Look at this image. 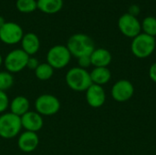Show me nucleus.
Wrapping results in <instances>:
<instances>
[{"instance_id":"f257e3e1","label":"nucleus","mask_w":156,"mask_h":155,"mask_svg":"<svg viewBox=\"0 0 156 155\" xmlns=\"http://www.w3.org/2000/svg\"><path fill=\"white\" fill-rule=\"evenodd\" d=\"M66 46L71 56L76 58L90 56L95 49V44L92 38L83 33H77L69 37Z\"/></svg>"},{"instance_id":"f03ea898","label":"nucleus","mask_w":156,"mask_h":155,"mask_svg":"<svg viewBox=\"0 0 156 155\" xmlns=\"http://www.w3.org/2000/svg\"><path fill=\"white\" fill-rule=\"evenodd\" d=\"M65 81L67 86L76 92H85L92 84L88 69H81L78 66L70 68L67 71Z\"/></svg>"},{"instance_id":"7ed1b4c3","label":"nucleus","mask_w":156,"mask_h":155,"mask_svg":"<svg viewBox=\"0 0 156 155\" xmlns=\"http://www.w3.org/2000/svg\"><path fill=\"white\" fill-rule=\"evenodd\" d=\"M20 117L10 111L0 114V137L5 140H11L17 137L22 132Z\"/></svg>"},{"instance_id":"20e7f679","label":"nucleus","mask_w":156,"mask_h":155,"mask_svg":"<svg viewBox=\"0 0 156 155\" xmlns=\"http://www.w3.org/2000/svg\"><path fill=\"white\" fill-rule=\"evenodd\" d=\"M155 37L140 33L133 38L131 43V51L133 55L138 58H146L150 57L155 50Z\"/></svg>"},{"instance_id":"39448f33","label":"nucleus","mask_w":156,"mask_h":155,"mask_svg":"<svg viewBox=\"0 0 156 155\" xmlns=\"http://www.w3.org/2000/svg\"><path fill=\"white\" fill-rule=\"evenodd\" d=\"M71 54L66 45H55L51 47L46 56L47 63H48L54 69H65L71 60Z\"/></svg>"},{"instance_id":"423d86ee","label":"nucleus","mask_w":156,"mask_h":155,"mask_svg":"<svg viewBox=\"0 0 156 155\" xmlns=\"http://www.w3.org/2000/svg\"><path fill=\"white\" fill-rule=\"evenodd\" d=\"M35 111L43 117L57 114L61 107L60 100L53 94L45 93L39 95L34 102Z\"/></svg>"},{"instance_id":"0eeeda50","label":"nucleus","mask_w":156,"mask_h":155,"mask_svg":"<svg viewBox=\"0 0 156 155\" xmlns=\"http://www.w3.org/2000/svg\"><path fill=\"white\" fill-rule=\"evenodd\" d=\"M29 56L21 48H15L9 51L4 58V67L11 74L21 72L27 69Z\"/></svg>"},{"instance_id":"6e6552de","label":"nucleus","mask_w":156,"mask_h":155,"mask_svg":"<svg viewBox=\"0 0 156 155\" xmlns=\"http://www.w3.org/2000/svg\"><path fill=\"white\" fill-rule=\"evenodd\" d=\"M23 36L24 31L22 26L15 22H5L0 28V41L8 46L20 43Z\"/></svg>"},{"instance_id":"1a4fd4ad","label":"nucleus","mask_w":156,"mask_h":155,"mask_svg":"<svg viewBox=\"0 0 156 155\" xmlns=\"http://www.w3.org/2000/svg\"><path fill=\"white\" fill-rule=\"evenodd\" d=\"M118 28L123 36L130 38H133L142 33V25L137 16L128 13H125L119 17Z\"/></svg>"},{"instance_id":"9d476101","label":"nucleus","mask_w":156,"mask_h":155,"mask_svg":"<svg viewBox=\"0 0 156 155\" xmlns=\"http://www.w3.org/2000/svg\"><path fill=\"white\" fill-rule=\"evenodd\" d=\"M134 94V86L128 79L117 80L111 90L112 98L117 102H126L133 98Z\"/></svg>"},{"instance_id":"9b49d317","label":"nucleus","mask_w":156,"mask_h":155,"mask_svg":"<svg viewBox=\"0 0 156 155\" xmlns=\"http://www.w3.org/2000/svg\"><path fill=\"white\" fill-rule=\"evenodd\" d=\"M85 99L90 107L94 109L101 108L106 101L105 90L102 86L91 84L85 91Z\"/></svg>"},{"instance_id":"f8f14e48","label":"nucleus","mask_w":156,"mask_h":155,"mask_svg":"<svg viewBox=\"0 0 156 155\" xmlns=\"http://www.w3.org/2000/svg\"><path fill=\"white\" fill-rule=\"evenodd\" d=\"M17 147L26 153H29L37 150L39 144V137L37 132L24 131L17 136Z\"/></svg>"},{"instance_id":"ddd939ff","label":"nucleus","mask_w":156,"mask_h":155,"mask_svg":"<svg viewBox=\"0 0 156 155\" xmlns=\"http://www.w3.org/2000/svg\"><path fill=\"white\" fill-rule=\"evenodd\" d=\"M22 128L25 131L37 132L44 126V118L36 111H29L20 117Z\"/></svg>"},{"instance_id":"4468645a","label":"nucleus","mask_w":156,"mask_h":155,"mask_svg":"<svg viewBox=\"0 0 156 155\" xmlns=\"http://www.w3.org/2000/svg\"><path fill=\"white\" fill-rule=\"evenodd\" d=\"M21 49L24 50L29 57L35 56L40 48V40L37 34L33 32H28L24 34L22 40L20 42Z\"/></svg>"},{"instance_id":"2eb2a0df","label":"nucleus","mask_w":156,"mask_h":155,"mask_svg":"<svg viewBox=\"0 0 156 155\" xmlns=\"http://www.w3.org/2000/svg\"><path fill=\"white\" fill-rule=\"evenodd\" d=\"M90 57L91 66H93L94 68H108V66L112 63V53L108 49L103 48H95Z\"/></svg>"},{"instance_id":"dca6fc26","label":"nucleus","mask_w":156,"mask_h":155,"mask_svg":"<svg viewBox=\"0 0 156 155\" xmlns=\"http://www.w3.org/2000/svg\"><path fill=\"white\" fill-rule=\"evenodd\" d=\"M30 111V101L26 96L18 95L10 100L9 111L15 115L21 117Z\"/></svg>"},{"instance_id":"f3484780","label":"nucleus","mask_w":156,"mask_h":155,"mask_svg":"<svg viewBox=\"0 0 156 155\" xmlns=\"http://www.w3.org/2000/svg\"><path fill=\"white\" fill-rule=\"evenodd\" d=\"M92 84L103 86L107 84L112 79V72L108 68H93L90 72Z\"/></svg>"},{"instance_id":"a211bd4d","label":"nucleus","mask_w":156,"mask_h":155,"mask_svg":"<svg viewBox=\"0 0 156 155\" xmlns=\"http://www.w3.org/2000/svg\"><path fill=\"white\" fill-rule=\"evenodd\" d=\"M37 9L44 14L54 15L63 7V0H37Z\"/></svg>"},{"instance_id":"6ab92c4d","label":"nucleus","mask_w":156,"mask_h":155,"mask_svg":"<svg viewBox=\"0 0 156 155\" xmlns=\"http://www.w3.org/2000/svg\"><path fill=\"white\" fill-rule=\"evenodd\" d=\"M55 69L47 62L40 63L35 69V76L40 81H47L50 79L54 75Z\"/></svg>"},{"instance_id":"aec40b11","label":"nucleus","mask_w":156,"mask_h":155,"mask_svg":"<svg viewBox=\"0 0 156 155\" xmlns=\"http://www.w3.org/2000/svg\"><path fill=\"white\" fill-rule=\"evenodd\" d=\"M143 33L149 35L151 37H156V17L155 16H146L141 23Z\"/></svg>"},{"instance_id":"412c9836","label":"nucleus","mask_w":156,"mask_h":155,"mask_svg":"<svg viewBox=\"0 0 156 155\" xmlns=\"http://www.w3.org/2000/svg\"><path fill=\"white\" fill-rule=\"evenodd\" d=\"M15 83L14 75L6 70H0V90H9Z\"/></svg>"},{"instance_id":"4be33fe9","label":"nucleus","mask_w":156,"mask_h":155,"mask_svg":"<svg viewBox=\"0 0 156 155\" xmlns=\"http://www.w3.org/2000/svg\"><path fill=\"white\" fill-rule=\"evenodd\" d=\"M16 6L19 12L24 14L32 13L37 9V0H16Z\"/></svg>"},{"instance_id":"5701e85b","label":"nucleus","mask_w":156,"mask_h":155,"mask_svg":"<svg viewBox=\"0 0 156 155\" xmlns=\"http://www.w3.org/2000/svg\"><path fill=\"white\" fill-rule=\"evenodd\" d=\"M10 100L5 91L0 90V114L6 112V111L9 109Z\"/></svg>"},{"instance_id":"b1692460","label":"nucleus","mask_w":156,"mask_h":155,"mask_svg":"<svg viewBox=\"0 0 156 155\" xmlns=\"http://www.w3.org/2000/svg\"><path fill=\"white\" fill-rule=\"evenodd\" d=\"M77 62H78V67L84 69H88L91 66V61H90V56L80 57V58H77Z\"/></svg>"},{"instance_id":"393cba45","label":"nucleus","mask_w":156,"mask_h":155,"mask_svg":"<svg viewBox=\"0 0 156 155\" xmlns=\"http://www.w3.org/2000/svg\"><path fill=\"white\" fill-rule=\"evenodd\" d=\"M39 64H40V63H39L38 59H37L36 57L31 56V57H29V58H28V60H27V69H31V70H34V71H35V69L38 67V65H39Z\"/></svg>"},{"instance_id":"a878e982","label":"nucleus","mask_w":156,"mask_h":155,"mask_svg":"<svg viewBox=\"0 0 156 155\" xmlns=\"http://www.w3.org/2000/svg\"><path fill=\"white\" fill-rule=\"evenodd\" d=\"M141 12V7L138 5H132L129 6L128 8V14L132 15V16H137Z\"/></svg>"},{"instance_id":"bb28decb","label":"nucleus","mask_w":156,"mask_h":155,"mask_svg":"<svg viewBox=\"0 0 156 155\" xmlns=\"http://www.w3.org/2000/svg\"><path fill=\"white\" fill-rule=\"evenodd\" d=\"M149 77L152 79V81L156 83V62L153 63L149 69Z\"/></svg>"},{"instance_id":"cd10ccee","label":"nucleus","mask_w":156,"mask_h":155,"mask_svg":"<svg viewBox=\"0 0 156 155\" xmlns=\"http://www.w3.org/2000/svg\"><path fill=\"white\" fill-rule=\"evenodd\" d=\"M5 18L2 16H0V28L5 25Z\"/></svg>"},{"instance_id":"c85d7f7f","label":"nucleus","mask_w":156,"mask_h":155,"mask_svg":"<svg viewBox=\"0 0 156 155\" xmlns=\"http://www.w3.org/2000/svg\"><path fill=\"white\" fill-rule=\"evenodd\" d=\"M3 63H4V58H3L2 55L0 54V67L3 65Z\"/></svg>"}]
</instances>
